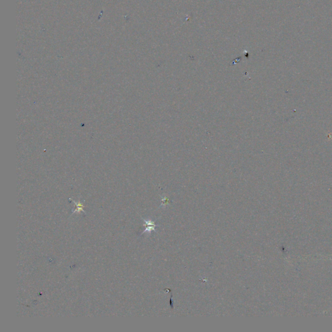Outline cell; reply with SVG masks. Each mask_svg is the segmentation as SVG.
<instances>
[{
    "instance_id": "1",
    "label": "cell",
    "mask_w": 332,
    "mask_h": 332,
    "mask_svg": "<svg viewBox=\"0 0 332 332\" xmlns=\"http://www.w3.org/2000/svg\"><path fill=\"white\" fill-rule=\"evenodd\" d=\"M143 220L144 221V223H145L144 226L145 227V229L143 232L142 234H143L145 232H148L149 233L151 232V231L156 232L155 227H157L158 225L156 224L154 221H152L151 220H145V219H143Z\"/></svg>"
},
{
    "instance_id": "2",
    "label": "cell",
    "mask_w": 332,
    "mask_h": 332,
    "mask_svg": "<svg viewBox=\"0 0 332 332\" xmlns=\"http://www.w3.org/2000/svg\"><path fill=\"white\" fill-rule=\"evenodd\" d=\"M73 202L75 205L76 206V208L75 209L74 211L72 212V214H80L81 212H84V213H86V212L84 210V206L81 204V203L79 201V202H76L73 200Z\"/></svg>"
}]
</instances>
